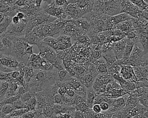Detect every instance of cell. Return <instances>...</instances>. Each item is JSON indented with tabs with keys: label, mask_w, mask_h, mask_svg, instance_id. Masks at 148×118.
Instances as JSON below:
<instances>
[{
	"label": "cell",
	"mask_w": 148,
	"mask_h": 118,
	"mask_svg": "<svg viewBox=\"0 0 148 118\" xmlns=\"http://www.w3.org/2000/svg\"><path fill=\"white\" fill-rule=\"evenodd\" d=\"M56 71L55 68L50 71L34 69V75L27 83L29 91L35 94L54 85L57 82Z\"/></svg>",
	"instance_id": "cell-1"
},
{
	"label": "cell",
	"mask_w": 148,
	"mask_h": 118,
	"mask_svg": "<svg viewBox=\"0 0 148 118\" xmlns=\"http://www.w3.org/2000/svg\"><path fill=\"white\" fill-rule=\"evenodd\" d=\"M120 0H94L92 11L109 16L120 13Z\"/></svg>",
	"instance_id": "cell-2"
},
{
	"label": "cell",
	"mask_w": 148,
	"mask_h": 118,
	"mask_svg": "<svg viewBox=\"0 0 148 118\" xmlns=\"http://www.w3.org/2000/svg\"><path fill=\"white\" fill-rule=\"evenodd\" d=\"M35 45H36L39 49L40 52L38 55L41 58L51 63L57 70L64 68L62 66L61 60L58 58L54 50L47 45L42 40L39 41Z\"/></svg>",
	"instance_id": "cell-3"
},
{
	"label": "cell",
	"mask_w": 148,
	"mask_h": 118,
	"mask_svg": "<svg viewBox=\"0 0 148 118\" xmlns=\"http://www.w3.org/2000/svg\"><path fill=\"white\" fill-rule=\"evenodd\" d=\"M31 32L39 40H43L46 37H53L60 33L56 27L54 21H46L34 28Z\"/></svg>",
	"instance_id": "cell-4"
},
{
	"label": "cell",
	"mask_w": 148,
	"mask_h": 118,
	"mask_svg": "<svg viewBox=\"0 0 148 118\" xmlns=\"http://www.w3.org/2000/svg\"><path fill=\"white\" fill-rule=\"evenodd\" d=\"M13 45L10 55L14 57L18 62L27 61L29 56L25 54V50L26 42L24 36L14 37L13 39Z\"/></svg>",
	"instance_id": "cell-5"
},
{
	"label": "cell",
	"mask_w": 148,
	"mask_h": 118,
	"mask_svg": "<svg viewBox=\"0 0 148 118\" xmlns=\"http://www.w3.org/2000/svg\"><path fill=\"white\" fill-rule=\"evenodd\" d=\"M19 62L12 56L0 52V71L10 73L17 68Z\"/></svg>",
	"instance_id": "cell-6"
},
{
	"label": "cell",
	"mask_w": 148,
	"mask_h": 118,
	"mask_svg": "<svg viewBox=\"0 0 148 118\" xmlns=\"http://www.w3.org/2000/svg\"><path fill=\"white\" fill-rule=\"evenodd\" d=\"M26 22L25 18L17 24H13L11 22L3 33L13 37L24 36L26 33Z\"/></svg>",
	"instance_id": "cell-7"
},
{
	"label": "cell",
	"mask_w": 148,
	"mask_h": 118,
	"mask_svg": "<svg viewBox=\"0 0 148 118\" xmlns=\"http://www.w3.org/2000/svg\"><path fill=\"white\" fill-rule=\"evenodd\" d=\"M35 96L36 99V106L35 108L36 110H42L46 106L52 105L45 90L36 93Z\"/></svg>",
	"instance_id": "cell-8"
},
{
	"label": "cell",
	"mask_w": 148,
	"mask_h": 118,
	"mask_svg": "<svg viewBox=\"0 0 148 118\" xmlns=\"http://www.w3.org/2000/svg\"><path fill=\"white\" fill-rule=\"evenodd\" d=\"M120 76L125 81L129 82H136L137 79L134 74L132 67L128 64H121L120 65Z\"/></svg>",
	"instance_id": "cell-9"
},
{
	"label": "cell",
	"mask_w": 148,
	"mask_h": 118,
	"mask_svg": "<svg viewBox=\"0 0 148 118\" xmlns=\"http://www.w3.org/2000/svg\"><path fill=\"white\" fill-rule=\"evenodd\" d=\"M94 0H76L74 3L80 10L83 16L92 9Z\"/></svg>",
	"instance_id": "cell-10"
},
{
	"label": "cell",
	"mask_w": 148,
	"mask_h": 118,
	"mask_svg": "<svg viewBox=\"0 0 148 118\" xmlns=\"http://www.w3.org/2000/svg\"><path fill=\"white\" fill-rule=\"evenodd\" d=\"M132 69L137 81H143L147 80L148 67L142 66H133Z\"/></svg>",
	"instance_id": "cell-11"
},
{
	"label": "cell",
	"mask_w": 148,
	"mask_h": 118,
	"mask_svg": "<svg viewBox=\"0 0 148 118\" xmlns=\"http://www.w3.org/2000/svg\"><path fill=\"white\" fill-rule=\"evenodd\" d=\"M58 43L57 50L56 51L65 50L71 47L72 45L71 37L68 36L61 35L57 38Z\"/></svg>",
	"instance_id": "cell-12"
},
{
	"label": "cell",
	"mask_w": 148,
	"mask_h": 118,
	"mask_svg": "<svg viewBox=\"0 0 148 118\" xmlns=\"http://www.w3.org/2000/svg\"><path fill=\"white\" fill-rule=\"evenodd\" d=\"M101 56L104 59L106 63L111 66H115L118 65L117 62V59L116 58L115 55L113 50L107 51L105 52H102Z\"/></svg>",
	"instance_id": "cell-13"
},
{
	"label": "cell",
	"mask_w": 148,
	"mask_h": 118,
	"mask_svg": "<svg viewBox=\"0 0 148 118\" xmlns=\"http://www.w3.org/2000/svg\"><path fill=\"white\" fill-rule=\"evenodd\" d=\"M97 76V75L88 71V73L82 77V79L80 80V82L87 89L91 88L92 87V84Z\"/></svg>",
	"instance_id": "cell-14"
},
{
	"label": "cell",
	"mask_w": 148,
	"mask_h": 118,
	"mask_svg": "<svg viewBox=\"0 0 148 118\" xmlns=\"http://www.w3.org/2000/svg\"><path fill=\"white\" fill-rule=\"evenodd\" d=\"M132 18L133 17H131L130 15H128V14L125 13H120L115 16H110V19L112 21V23H113V25L114 26L120 22L126 21H129L131 19H132Z\"/></svg>",
	"instance_id": "cell-15"
},
{
	"label": "cell",
	"mask_w": 148,
	"mask_h": 118,
	"mask_svg": "<svg viewBox=\"0 0 148 118\" xmlns=\"http://www.w3.org/2000/svg\"><path fill=\"white\" fill-rule=\"evenodd\" d=\"M96 96H97V94L92 87L87 89L86 102L88 107L90 109H91L92 105H94V101Z\"/></svg>",
	"instance_id": "cell-16"
},
{
	"label": "cell",
	"mask_w": 148,
	"mask_h": 118,
	"mask_svg": "<svg viewBox=\"0 0 148 118\" xmlns=\"http://www.w3.org/2000/svg\"><path fill=\"white\" fill-rule=\"evenodd\" d=\"M56 73L57 82H68L71 77L69 72L65 68L61 70H57Z\"/></svg>",
	"instance_id": "cell-17"
},
{
	"label": "cell",
	"mask_w": 148,
	"mask_h": 118,
	"mask_svg": "<svg viewBox=\"0 0 148 118\" xmlns=\"http://www.w3.org/2000/svg\"><path fill=\"white\" fill-rule=\"evenodd\" d=\"M138 41L140 42L143 47V51L147 53V30H143L139 32Z\"/></svg>",
	"instance_id": "cell-18"
},
{
	"label": "cell",
	"mask_w": 148,
	"mask_h": 118,
	"mask_svg": "<svg viewBox=\"0 0 148 118\" xmlns=\"http://www.w3.org/2000/svg\"><path fill=\"white\" fill-rule=\"evenodd\" d=\"M18 88V85L15 82H13L9 83V86H8L7 92L3 98H8V97L16 96Z\"/></svg>",
	"instance_id": "cell-19"
},
{
	"label": "cell",
	"mask_w": 148,
	"mask_h": 118,
	"mask_svg": "<svg viewBox=\"0 0 148 118\" xmlns=\"http://www.w3.org/2000/svg\"><path fill=\"white\" fill-rule=\"evenodd\" d=\"M42 41L55 51L57 50L58 43L57 39L53 37H46Z\"/></svg>",
	"instance_id": "cell-20"
},
{
	"label": "cell",
	"mask_w": 148,
	"mask_h": 118,
	"mask_svg": "<svg viewBox=\"0 0 148 118\" xmlns=\"http://www.w3.org/2000/svg\"><path fill=\"white\" fill-rule=\"evenodd\" d=\"M12 22V17L6 15L3 21L0 23V35L6 31L9 25Z\"/></svg>",
	"instance_id": "cell-21"
},
{
	"label": "cell",
	"mask_w": 148,
	"mask_h": 118,
	"mask_svg": "<svg viewBox=\"0 0 148 118\" xmlns=\"http://www.w3.org/2000/svg\"><path fill=\"white\" fill-rule=\"evenodd\" d=\"M141 10H147L148 5L143 0H128Z\"/></svg>",
	"instance_id": "cell-22"
},
{
	"label": "cell",
	"mask_w": 148,
	"mask_h": 118,
	"mask_svg": "<svg viewBox=\"0 0 148 118\" xmlns=\"http://www.w3.org/2000/svg\"><path fill=\"white\" fill-rule=\"evenodd\" d=\"M13 111H14V108L12 104H5L2 106L1 110L0 111V115H8L10 114Z\"/></svg>",
	"instance_id": "cell-23"
},
{
	"label": "cell",
	"mask_w": 148,
	"mask_h": 118,
	"mask_svg": "<svg viewBox=\"0 0 148 118\" xmlns=\"http://www.w3.org/2000/svg\"><path fill=\"white\" fill-rule=\"evenodd\" d=\"M9 86V83L6 81H2L0 85V100L2 99L6 94L8 88Z\"/></svg>",
	"instance_id": "cell-24"
},
{
	"label": "cell",
	"mask_w": 148,
	"mask_h": 118,
	"mask_svg": "<svg viewBox=\"0 0 148 118\" xmlns=\"http://www.w3.org/2000/svg\"><path fill=\"white\" fill-rule=\"evenodd\" d=\"M36 106V99L35 96L34 95L26 104V108L28 109L29 111H34L35 109Z\"/></svg>",
	"instance_id": "cell-25"
},
{
	"label": "cell",
	"mask_w": 148,
	"mask_h": 118,
	"mask_svg": "<svg viewBox=\"0 0 148 118\" xmlns=\"http://www.w3.org/2000/svg\"><path fill=\"white\" fill-rule=\"evenodd\" d=\"M28 111H29L28 109H27V108H22V109H20L14 110L10 114L8 115H9L10 116H13V117H21L23 115H24L25 113H27Z\"/></svg>",
	"instance_id": "cell-26"
},
{
	"label": "cell",
	"mask_w": 148,
	"mask_h": 118,
	"mask_svg": "<svg viewBox=\"0 0 148 118\" xmlns=\"http://www.w3.org/2000/svg\"><path fill=\"white\" fill-rule=\"evenodd\" d=\"M75 107L76 110L80 111H81V112H82L83 113L86 112V111H87L89 109H90V108H89L88 107V106H87L85 100H84V101L78 103L77 104H76L75 106Z\"/></svg>",
	"instance_id": "cell-27"
},
{
	"label": "cell",
	"mask_w": 148,
	"mask_h": 118,
	"mask_svg": "<svg viewBox=\"0 0 148 118\" xmlns=\"http://www.w3.org/2000/svg\"><path fill=\"white\" fill-rule=\"evenodd\" d=\"M34 95H35V94H34V93H31V92L28 91V92L25 93L24 94H23L20 97V101H21L23 103H24V104L25 105V106H26V104L28 102V101H29V100Z\"/></svg>",
	"instance_id": "cell-28"
},
{
	"label": "cell",
	"mask_w": 148,
	"mask_h": 118,
	"mask_svg": "<svg viewBox=\"0 0 148 118\" xmlns=\"http://www.w3.org/2000/svg\"><path fill=\"white\" fill-rule=\"evenodd\" d=\"M148 93H146L144 94L143 95L140 96L138 97V101H139V104L143 106L144 107L147 108L148 106Z\"/></svg>",
	"instance_id": "cell-29"
},
{
	"label": "cell",
	"mask_w": 148,
	"mask_h": 118,
	"mask_svg": "<svg viewBox=\"0 0 148 118\" xmlns=\"http://www.w3.org/2000/svg\"><path fill=\"white\" fill-rule=\"evenodd\" d=\"M75 40H77L80 43H90V40L88 36H87L86 34H82L78 35L76 39Z\"/></svg>",
	"instance_id": "cell-30"
},
{
	"label": "cell",
	"mask_w": 148,
	"mask_h": 118,
	"mask_svg": "<svg viewBox=\"0 0 148 118\" xmlns=\"http://www.w3.org/2000/svg\"><path fill=\"white\" fill-rule=\"evenodd\" d=\"M101 50H94L91 54V58L93 60H96L101 57Z\"/></svg>",
	"instance_id": "cell-31"
},
{
	"label": "cell",
	"mask_w": 148,
	"mask_h": 118,
	"mask_svg": "<svg viewBox=\"0 0 148 118\" xmlns=\"http://www.w3.org/2000/svg\"><path fill=\"white\" fill-rule=\"evenodd\" d=\"M10 77V73H5L0 71V80L1 81H7L8 79Z\"/></svg>",
	"instance_id": "cell-32"
},
{
	"label": "cell",
	"mask_w": 148,
	"mask_h": 118,
	"mask_svg": "<svg viewBox=\"0 0 148 118\" xmlns=\"http://www.w3.org/2000/svg\"><path fill=\"white\" fill-rule=\"evenodd\" d=\"M72 117V118H85L84 113L81 112V111H80L76 110V109L74 112Z\"/></svg>",
	"instance_id": "cell-33"
},
{
	"label": "cell",
	"mask_w": 148,
	"mask_h": 118,
	"mask_svg": "<svg viewBox=\"0 0 148 118\" xmlns=\"http://www.w3.org/2000/svg\"><path fill=\"white\" fill-rule=\"evenodd\" d=\"M99 105L101 107V111H107L110 107L109 104L106 101H102Z\"/></svg>",
	"instance_id": "cell-34"
},
{
	"label": "cell",
	"mask_w": 148,
	"mask_h": 118,
	"mask_svg": "<svg viewBox=\"0 0 148 118\" xmlns=\"http://www.w3.org/2000/svg\"><path fill=\"white\" fill-rule=\"evenodd\" d=\"M53 1L58 6H65L68 4L66 0H53Z\"/></svg>",
	"instance_id": "cell-35"
},
{
	"label": "cell",
	"mask_w": 148,
	"mask_h": 118,
	"mask_svg": "<svg viewBox=\"0 0 148 118\" xmlns=\"http://www.w3.org/2000/svg\"><path fill=\"white\" fill-rule=\"evenodd\" d=\"M91 109L92 111L95 113H101V107L99 106V104H95L92 105V108H91Z\"/></svg>",
	"instance_id": "cell-36"
},
{
	"label": "cell",
	"mask_w": 148,
	"mask_h": 118,
	"mask_svg": "<svg viewBox=\"0 0 148 118\" xmlns=\"http://www.w3.org/2000/svg\"><path fill=\"white\" fill-rule=\"evenodd\" d=\"M20 75V72L18 70H13L10 72V78L13 79H15L18 78Z\"/></svg>",
	"instance_id": "cell-37"
},
{
	"label": "cell",
	"mask_w": 148,
	"mask_h": 118,
	"mask_svg": "<svg viewBox=\"0 0 148 118\" xmlns=\"http://www.w3.org/2000/svg\"><path fill=\"white\" fill-rule=\"evenodd\" d=\"M16 15L18 17V18L20 19V21L25 19V16L24 13L21 12H17V13L16 14Z\"/></svg>",
	"instance_id": "cell-38"
},
{
	"label": "cell",
	"mask_w": 148,
	"mask_h": 118,
	"mask_svg": "<svg viewBox=\"0 0 148 118\" xmlns=\"http://www.w3.org/2000/svg\"><path fill=\"white\" fill-rule=\"evenodd\" d=\"M20 21V19L18 18V17L16 15H15V16H13V17H12V24H18Z\"/></svg>",
	"instance_id": "cell-39"
},
{
	"label": "cell",
	"mask_w": 148,
	"mask_h": 118,
	"mask_svg": "<svg viewBox=\"0 0 148 118\" xmlns=\"http://www.w3.org/2000/svg\"><path fill=\"white\" fill-rule=\"evenodd\" d=\"M5 17H6V15L5 14L2 13L0 12V23L2 22L3 21Z\"/></svg>",
	"instance_id": "cell-40"
},
{
	"label": "cell",
	"mask_w": 148,
	"mask_h": 118,
	"mask_svg": "<svg viewBox=\"0 0 148 118\" xmlns=\"http://www.w3.org/2000/svg\"><path fill=\"white\" fill-rule=\"evenodd\" d=\"M68 4H70V3H74L76 1V0H66Z\"/></svg>",
	"instance_id": "cell-41"
},
{
	"label": "cell",
	"mask_w": 148,
	"mask_h": 118,
	"mask_svg": "<svg viewBox=\"0 0 148 118\" xmlns=\"http://www.w3.org/2000/svg\"><path fill=\"white\" fill-rule=\"evenodd\" d=\"M3 105H4L0 101V111L1 110V109H2V106H3Z\"/></svg>",
	"instance_id": "cell-42"
},
{
	"label": "cell",
	"mask_w": 148,
	"mask_h": 118,
	"mask_svg": "<svg viewBox=\"0 0 148 118\" xmlns=\"http://www.w3.org/2000/svg\"><path fill=\"white\" fill-rule=\"evenodd\" d=\"M120 1H121V0H120Z\"/></svg>",
	"instance_id": "cell-43"
},
{
	"label": "cell",
	"mask_w": 148,
	"mask_h": 118,
	"mask_svg": "<svg viewBox=\"0 0 148 118\" xmlns=\"http://www.w3.org/2000/svg\"></svg>",
	"instance_id": "cell-44"
}]
</instances>
